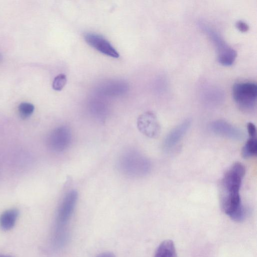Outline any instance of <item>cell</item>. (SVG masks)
Listing matches in <instances>:
<instances>
[{
  "label": "cell",
  "mask_w": 257,
  "mask_h": 257,
  "mask_svg": "<svg viewBox=\"0 0 257 257\" xmlns=\"http://www.w3.org/2000/svg\"><path fill=\"white\" fill-rule=\"evenodd\" d=\"M90 110L92 115L100 121H104L105 120L108 113L107 106L101 101H96L91 103Z\"/></svg>",
  "instance_id": "cell-14"
},
{
  "label": "cell",
  "mask_w": 257,
  "mask_h": 257,
  "mask_svg": "<svg viewBox=\"0 0 257 257\" xmlns=\"http://www.w3.org/2000/svg\"><path fill=\"white\" fill-rule=\"evenodd\" d=\"M1 55H0V60H1Z\"/></svg>",
  "instance_id": "cell-22"
},
{
  "label": "cell",
  "mask_w": 257,
  "mask_h": 257,
  "mask_svg": "<svg viewBox=\"0 0 257 257\" xmlns=\"http://www.w3.org/2000/svg\"><path fill=\"white\" fill-rule=\"evenodd\" d=\"M72 141V133L66 126H60L54 129L48 135L47 144L53 152H61L67 149Z\"/></svg>",
  "instance_id": "cell-6"
},
{
  "label": "cell",
  "mask_w": 257,
  "mask_h": 257,
  "mask_svg": "<svg viewBox=\"0 0 257 257\" xmlns=\"http://www.w3.org/2000/svg\"><path fill=\"white\" fill-rule=\"evenodd\" d=\"M247 131L249 137H256V130L253 123L248 122L247 124Z\"/></svg>",
  "instance_id": "cell-19"
},
{
  "label": "cell",
  "mask_w": 257,
  "mask_h": 257,
  "mask_svg": "<svg viewBox=\"0 0 257 257\" xmlns=\"http://www.w3.org/2000/svg\"><path fill=\"white\" fill-rule=\"evenodd\" d=\"M198 25L214 44L216 49L218 63L224 66H231L237 57L236 51L215 30L206 23L200 22Z\"/></svg>",
  "instance_id": "cell-4"
},
{
  "label": "cell",
  "mask_w": 257,
  "mask_h": 257,
  "mask_svg": "<svg viewBox=\"0 0 257 257\" xmlns=\"http://www.w3.org/2000/svg\"><path fill=\"white\" fill-rule=\"evenodd\" d=\"M0 257H12V256H11L9 255H7L1 254Z\"/></svg>",
  "instance_id": "cell-21"
},
{
  "label": "cell",
  "mask_w": 257,
  "mask_h": 257,
  "mask_svg": "<svg viewBox=\"0 0 257 257\" xmlns=\"http://www.w3.org/2000/svg\"><path fill=\"white\" fill-rule=\"evenodd\" d=\"M236 28L241 32L244 33L249 30L248 25L242 21H238L235 24Z\"/></svg>",
  "instance_id": "cell-18"
},
{
  "label": "cell",
  "mask_w": 257,
  "mask_h": 257,
  "mask_svg": "<svg viewBox=\"0 0 257 257\" xmlns=\"http://www.w3.org/2000/svg\"><path fill=\"white\" fill-rule=\"evenodd\" d=\"M67 82V78L65 74H60L56 76L53 81L52 87L56 91L61 90L65 86Z\"/></svg>",
  "instance_id": "cell-17"
},
{
  "label": "cell",
  "mask_w": 257,
  "mask_h": 257,
  "mask_svg": "<svg viewBox=\"0 0 257 257\" xmlns=\"http://www.w3.org/2000/svg\"><path fill=\"white\" fill-rule=\"evenodd\" d=\"M86 42L102 54L114 58L119 55L114 47L103 36L92 32H87L84 35Z\"/></svg>",
  "instance_id": "cell-7"
},
{
  "label": "cell",
  "mask_w": 257,
  "mask_h": 257,
  "mask_svg": "<svg viewBox=\"0 0 257 257\" xmlns=\"http://www.w3.org/2000/svg\"><path fill=\"white\" fill-rule=\"evenodd\" d=\"M209 128L213 133L231 140L239 141L243 137V134L240 130L223 120L212 121Z\"/></svg>",
  "instance_id": "cell-9"
},
{
  "label": "cell",
  "mask_w": 257,
  "mask_h": 257,
  "mask_svg": "<svg viewBox=\"0 0 257 257\" xmlns=\"http://www.w3.org/2000/svg\"><path fill=\"white\" fill-rule=\"evenodd\" d=\"M127 85L122 81H112L107 82L99 88L101 93L107 95H118L125 93Z\"/></svg>",
  "instance_id": "cell-11"
},
{
  "label": "cell",
  "mask_w": 257,
  "mask_h": 257,
  "mask_svg": "<svg viewBox=\"0 0 257 257\" xmlns=\"http://www.w3.org/2000/svg\"><path fill=\"white\" fill-rule=\"evenodd\" d=\"M19 213V211L16 209L5 211L0 216V227L4 230L12 228L16 223Z\"/></svg>",
  "instance_id": "cell-12"
},
{
  "label": "cell",
  "mask_w": 257,
  "mask_h": 257,
  "mask_svg": "<svg viewBox=\"0 0 257 257\" xmlns=\"http://www.w3.org/2000/svg\"><path fill=\"white\" fill-rule=\"evenodd\" d=\"M245 173L244 166L236 162L227 170L221 180L220 207L232 220L240 217L245 211L239 194Z\"/></svg>",
  "instance_id": "cell-1"
},
{
  "label": "cell",
  "mask_w": 257,
  "mask_h": 257,
  "mask_svg": "<svg viewBox=\"0 0 257 257\" xmlns=\"http://www.w3.org/2000/svg\"><path fill=\"white\" fill-rule=\"evenodd\" d=\"M35 109L34 105L29 102H22L18 106L19 113L22 118H25L32 114Z\"/></svg>",
  "instance_id": "cell-16"
},
{
  "label": "cell",
  "mask_w": 257,
  "mask_h": 257,
  "mask_svg": "<svg viewBox=\"0 0 257 257\" xmlns=\"http://www.w3.org/2000/svg\"><path fill=\"white\" fill-rule=\"evenodd\" d=\"M78 198L75 190L69 192L63 198L57 213L55 226L56 242L61 245L66 238L65 228L74 211Z\"/></svg>",
  "instance_id": "cell-3"
},
{
  "label": "cell",
  "mask_w": 257,
  "mask_h": 257,
  "mask_svg": "<svg viewBox=\"0 0 257 257\" xmlns=\"http://www.w3.org/2000/svg\"><path fill=\"white\" fill-rule=\"evenodd\" d=\"M241 154L244 158H251L256 155V137H249L242 148Z\"/></svg>",
  "instance_id": "cell-15"
},
{
  "label": "cell",
  "mask_w": 257,
  "mask_h": 257,
  "mask_svg": "<svg viewBox=\"0 0 257 257\" xmlns=\"http://www.w3.org/2000/svg\"><path fill=\"white\" fill-rule=\"evenodd\" d=\"M232 95L233 100L241 108L246 110L252 109L256 101V84L249 81L236 82L232 86Z\"/></svg>",
  "instance_id": "cell-5"
},
{
  "label": "cell",
  "mask_w": 257,
  "mask_h": 257,
  "mask_svg": "<svg viewBox=\"0 0 257 257\" xmlns=\"http://www.w3.org/2000/svg\"><path fill=\"white\" fill-rule=\"evenodd\" d=\"M138 130L148 137L153 138L159 135L160 125L155 114L150 111L140 115L137 119Z\"/></svg>",
  "instance_id": "cell-8"
},
{
  "label": "cell",
  "mask_w": 257,
  "mask_h": 257,
  "mask_svg": "<svg viewBox=\"0 0 257 257\" xmlns=\"http://www.w3.org/2000/svg\"><path fill=\"white\" fill-rule=\"evenodd\" d=\"M117 165L123 174L135 178L146 176L152 169L149 159L135 150L127 151L123 153L118 159Z\"/></svg>",
  "instance_id": "cell-2"
},
{
  "label": "cell",
  "mask_w": 257,
  "mask_h": 257,
  "mask_svg": "<svg viewBox=\"0 0 257 257\" xmlns=\"http://www.w3.org/2000/svg\"><path fill=\"white\" fill-rule=\"evenodd\" d=\"M96 257H115V256L112 252H105L98 254Z\"/></svg>",
  "instance_id": "cell-20"
},
{
  "label": "cell",
  "mask_w": 257,
  "mask_h": 257,
  "mask_svg": "<svg viewBox=\"0 0 257 257\" xmlns=\"http://www.w3.org/2000/svg\"><path fill=\"white\" fill-rule=\"evenodd\" d=\"M191 123L190 119H185L171 131L164 140L163 148L169 150L174 147L186 134Z\"/></svg>",
  "instance_id": "cell-10"
},
{
  "label": "cell",
  "mask_w": 257,
  "mask_h": 257,
  "mask_svg": "<svg viewBox=\"0 0 257 257\" xmlns=\"http://www.w3.org/2000/svg\"><path fill=\"white\" fill-rule=\"evenodd\" d=\"M155 257H177L173 241L170 239L164 240L157 248Z\"/></svg>",
  "instance_id": "cell-13"
}]
</instances>
